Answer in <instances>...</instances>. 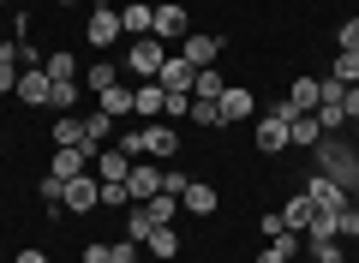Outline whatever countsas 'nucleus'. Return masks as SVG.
I'll list each match as a JSON object with an SVG mask.
<instances>
[{"label":"nucleus","mask_w":359,"mask_h":263,"mask_svg":"<svg viewBox=\"0 0 359 263\" xmlns=\"http://www.w3.org/2000/svg\"><path fill=\"white\" fill-rule=\"evenodd\" d=\"M318 162H323V174H330L347 198L359 191V156H353V150H341L335 138H323V144H318Z\"/></svg>","instance_id":"obj_1"},{"label":"nucleus","mask_w":359,"mask_h":263,"mask_svg":"<svg viewBox=\"0 0 359 263\" xmlns=\"http://www.w3.org/2000/svg\"><path fill=\"white\" fill-rule=\"evenodd\" d=\"M287 126H294V114H287L282 102H276V108H264V114L252 120V138H257V150H264V156H282V150H287Z\"/></svg>","instance_id":"obj_2"},{"label":"nucleus","mask_w":359,"mask_h":263,"mask_svg":"<svg viewBox=\"0 0 359 263\" xmlns=\"http://www.w3.org/2000/svg\"><path fill=\"white\" fill-rule=\"evenodd\" d=\"M162 60H168V42H156V36H132V48H126V72H132V78H150V84H156Z\"/></svg>","instance_id":"obj_3"},{"label":"nucleus","mask_w":359,"mask_h":263,"mask_svg":"<svg viewBox=\"0 0 359 263\" xmlns=\"http://www.w3.org/2000/svg\"><path fill=\"white\" fill-rule=\"evenodd\" d=\"M144 156L174 162V156H180V126L174 120H144Z\"/></svg>","instance_id":"obj_4"},{"label":"nucleus","mask_w":359,"mask_h":263,"mask_svg":"<svg viewBox=\"0 0 359 263\" xmlns=\"http://www.w3.org/2000/svg\"><path fill=\"white\" fill-rule=\"evenodd\" d=\"M126 36V30H120V6H90V48H114V42Z\"/></svg>","instance_id":"obj_5"},{"label":"nucleus","mask_w":359,"mask_h":263,"mask_svg":"<svg viewBox=\"0 0 359 263\" xmlns=\"http://www.w3.org/2000/svg\"><path fill=\"white\" fill-rule=\"evenodd\" d=\"M60 210H72V215H90V210H102V180H90V174L66 180V203H60Z\"/></svg>","instance_id":"obj_6"},{"label":"nucleus","mask_w":359,"mask_h":263,"mask_svg":"<svg viewBox=\"0 0 359 263\" xmlns=\"http://www.w3.org/2000/svg\"><path fill=\"white\" fill-rule=\"evenodd\" d=\"M156 84H162L168 96H192L198 66H192V60H180V54H168V60H162V72H156Z\"/></svg>","instance_id":"obj_7"},{"label":"nucleus","mask_w":359,"mask_h":263,"mask_svg":"<svg viewBox=\"0 0 359 263\" xmlns=\"http://www.w3.org/2000/svg\"><path fill=\"white\" fill-rule=\"evenodd\" d=\"M216 108H222V126H233V120H257V96H252V84H228Z\"/></svg>","instance_id":"obj_8"},{"label":"nucleus","mask_w":359,"mask_h":263,"mask_svg":"<svg viewBox=\"0 0 359 263\" xmlns=\"http://www.w3.org/2000/svg\"><path fill=\"white\" fill-rule=\"evenodd\" d=\"M306 198H311V203H318V210H323V215H335V210H341V203H353V198H347V191H341V186H335V180H330V174H306Z\"/></svg>","instance_id":"obj_9"},{"label":"nucleus","mask_w":359,"mask_h":263,"mask_svg":"<svg viewBox=\"0 0 359 263\" xmlns=\"http://www.w3.org/2000/svg\"><path fill=\"white\" fill-rule=\"evenodd\" d=\"M48 90H54V78L36 66V72H18V90H13V96L25 102V108H48Z\"/></svg>","instance_id":"obj_10"},{"label":"nucleus","mask_w":359,"mask_h":263,"mask_svg":"<svg viewBox=\"0 0 359 263\" xmlns=\"http://www.w3.org/2000/svg\"><path fill=\"white\" fill-rule=\"evenodd\" d=\"M323 78H294V84H287V96H282V108L287 114H318V96H323Z\"/></svg>","instance_id":"obj_11"},{"label":"nucleus","mask_w":359,"mask_h":263,"mask_svg":"<svg viewBox=\"0 0 359 263\" xmlns=\"http://www.w3.org/2000/svg\"><path fill=\"white\" fill-rule=\"evenodd\" d=\"M126 191H132V203H150L156 191H162V168H150V162H132V174H126Z\"/></svg>","instance_id":"obj_12"},{"label":"nucleus","mask_w":359,"mask_h":263,"mask_svg":"<svg viewBox=\"0 0 359 263\" xmlns=\"http://www.w3.org/2000/svg\"><path fill=\"white\" fill-rule=\"evenodd\" d=\"M48 174H54V180H78V174H90V156L78 150V144H60L54 162H48Z\"/></svg>","instance_id":"obj_13"},{"label":"nucleus","mask_w":359,"mask_h":263,"mask_svg":"<svg viewBox=\"0 0 359 263\" xmlns=\"http://www.w3.org/2000/svg\"><path fill=\"white\" fill-rule=\"evenodd\" d=\"M216 54H222V36H186V42H180V60H192L198 72L216 66Z\"/></svg>","instance_id":"obj_14"},{"label":"nucleus","mask_w":359,"mask_h":263,"mask_svg":"<svg viewBox=\"0 0 359 263\" xmlns=\"http://www.w3.org/2000/svg\"><path fill=\"white\" fill-rule=\"evenodd\" d=\"M150 36H156V42H186V13H180V6H156Z\"/></svg>","instance_id":"obj_15"},{"label":"nucleus","mask_w":359,"mask_h":263,"mask_svg":"<svg viewBox=\"0 0 359 263\" xmlns=\"http://www.w3.org/2000/svg\"><path fill=\"white\" fill-rule=\"evenodd\" d=\"M150 25H156V6H144V0H126L120 6V30L126 36H150Z\"/></svg>","instance_id":"obj_16"},{"label":"nucleus","mask_w":359,"mask_h":263,"mask_svg":"<svg viewBox=\"0 0 359 263\" xmlns=\"http://www.w3.org/2000/svg\"><path fill=\"white\" fill-rule=\"evenodd\" d=\"M180 203H186V210L192 215H216V186H204V180H186V191H180Z\"/></svg>","instance_id":"obj_17"},{"label":"nucleus","mask_w":359,"mask_h":263,"mask_svg":"<svg viewBox=\"0 0 359 263\" xmlns=\"http://www.w3.org/2000/svg\"><path fill=\"white\" fill-rule=\"evenodd\" d=\"M162 102H168L162 84H132V114H138V120H156V114H162Z\"/></svg>","instance_id":"obj_18"},{"label":"nucleus","mask_w":359,"mask_h":263,"mask_svg":"<svg viewBox=\"0 0 359 263\" xmlns=\"http://www.w3.org/2000/svg\"><path fill=\"white\" fill-rule=\"evenodd\" d=\"M311 215H318V203H311L306 191H294V198L282 203V227H299V234H306V227H311Z\"/></svg>","instance_id":"obj_19"},{"label":"nucleus","mask_w":359,"mask_h":263,"mask_svg":"<svg viewBox=\"0 0 359 263\" xmlns=\"http://www.w3.org/2000/svg\"><path fill=\"white\" fill-rule=\"evenodd\" d=\"M96 108H102L108 120H126V114H132V84H114V90H102V96H96Z\"/></svg>","instance_id":"obj_20"},{"label":"nucleus","mask_w":359,"mask_h":263,"mask_svg":"<svg viewBox=\"0 0 359 263\" xmlns=\"http://www.w3.org/2000/svg\"><path fill=\"white\" fill-rule=\"evenodd\" d=\"M269 251H276L282 263H294L299 251H306V239H299V227H276V234H269Z\"/></svg>","instance_id":"obj_21"},{"label":"nucleus","mask_w":359,"mask_h":263,"mask_svg":"<svg viewBox=\"0 0 359 263\" xmlns=\"http://www.w3.org/2000/svg\"><path fill=\"white\" fill-rule=\"evenodd\" d=\"M42 72H48L54 84H78V60H72V54H66V48H54L48 60H42Z\"/></svg>","instance_id":"obj_22"},{"label":"nucleus","mask_w":359,"mask_h":263,"mask_svg":"<svg viewBox=\"0 0 359 263\" xmlns=\"http://www.w3.org/2000/svg\"><path fill=\"white\" fill-rule=\"evenodd\" d=\"M144 245H150V257H162V263L180 257V234H174V227H150V239H144Z\"/></svg>","instance_id":"obj_23"},{"label":"nucleus","mask_w":359,"mask_h":263,"mask_svg":"<svg viewBox=\"0 0 359 263\" xmlns=\"http://www.w3.org/2000/svg\"><path fill=\"white\" fill-rule=\"evenodd\" d=\"M306 251H311V263H347L341 239H323V234H306Z\"/></svg>","instance_id":"obj_24"},{"label":"nucleus","mask_w":359,"mask_h":263,"mask_svg":"<svg viewBox=\"0 0 359 263\" xmlns=\"http://www.w3.org/2000/svg\"><path fill=\"white\" fill-rule=\"evenodd\" d=\"M114 84H120V66H114V60H96V66L84 72V90H96V96H102V90H114Z\"/></svg>","instance_id":"obj_25"},{"label":"nucleus","mask_w":359,"mask_h":263,"mask_svg":"<svg viewBox=\"0 0 359 263\" xmlns=\"http://www.w3.org/2000/svg\"><path fill=\"white\" fill-rule=\"evenodd\" d=\"M222 90H228V78H222L216 66H204V72H198V84H192V96H198V102H222Z\"/></svg>","instance_id":"obj_26"},{"label":"nucleus","mask_w":359,"mask_h":263,"mask_svg":"<svg viewBox=\"0 0 359 263\" xmlns=\"http://www.w3.org/2000/svg\"><path fill=\"white\" fill-rule=\"evenodd\" d=\"M96 174H102V180H126L132 174V156L126 150H102V156H96Z\"/></svg>","instance_id":"obj_27"},{"label":"nucleus","mask_w":359,"mask_h":263,"mask_svg":"<svg viewBox=\"0 0 359 263\" xmlns=\"http://www.w3.org/2000/svg\"><path fill=\"white\" fill-rule=\"evenodd\" d=\"M36 198H42V210H48V215H60V203H66V180L42 174V180H36Z\"/></svg>","instance_id":"obj_28"},{"label":"nucleus","mask_w":359,"mask_h":263,"mask_svg":"<svg viewBox=\"0 0 359 263\" xmlns=\"http://www.w3.org/2000/svg\"><path fill=\"white\" fill-rule=\"evenodd\" d=\"M150 210H144V203H126V239H132V245H144V239H150Z\"/></svg>","instance_id":"obj_29"},{"label":"nucleus","mask_w":359,"mask_h":263,"mask_svg":"<svg viewBox=\"0 0 359 263\" xmlns=\"http://www.w3.org/2000/svg\"><path fill=\"white\" fill-rule=\"evenodd\" d=\"M48 138H54V150H60V144H84V120H78V114H60Z\"/></svg>","instance_id":"obj_30"},{"label":"nucleus","mask_w":359,"mask_h":263,"mask_svg":"<svg viewBox=\"0 0 359 263\" xmlns=\"http://www.w3.org/2000/svg\"><path fill=\"white\" fill-rule=\"evenodd\" d=\"M144 210H150V222H156V227H174V215H180V198H168V191H156V198L144 203Z\"/></svg>","instance_id":"obj_31"},{"label":"nucleus","mask_w":359,"mask_h":263,"mask_svg":"<svg viewBox=\"0 0 359 263\" xmlns=\"http://www.w3.org/2000/svg\"><path fill=\"white\" fill-rule=\"evenodd\" d=\"M78 90H84V78H78V84H54V90H48V108H54V114H72V108H78Z\"/></svg>","instance_id":"obj_32"},{"label":"nucleus","mask_w":359,"mask_h":263,"mask_svg":"<svg viewBox=\"0 0 359 263\" xmlns=\"http://www.w3.org/2000/svg\"><path fill=\"white\" fill-rule=\"evenodd\" d=\"M330 78H335V84H359V54H341V48H335Z\"/></svg>","instance_id":"obj_33"},{"label":"nucleus","mask_w":359,"mask_h":263,"mask_svg":"<svg viewBox=\"0 0 359 263\" xmlns=\"http://www.w3.org/2000/svg\"><path fill=\"white\" fill-rule=\"evenodd\" d=\"M126 203H132L126 180H102V210H126Z\"/></svg>","instance_id":"obj_34"},{"label":"nucleus","mask_w":359,"mask_h":263,"mask_svg":"<svg viewBox=\"0 0 359 263\" xmlns=\"http://www.w3.org/2000/svg\"><path fill=\"white\" fill-rule=\"evenodd\" d=\"M335 239H359V210H353V203L335 210Z\"/></svg>","instance_id":"obj_35"},{"label":"nucleus","mask_w":359,"mask_h":263,"mask_svg":"<svg viewBox=\"0 0 359 263\" xmlns=\"http://www.w3.org/2000/svg\"><path fill=\"white\" fill-rule=\"evenodd\" d=\"M186 120H198V126H222V108H216V102H198V96H192V114H186Z\"/></svg>","instance_id":"obj_36"},{"label":"nucleus","mask_w":359,"mask_h":263,"mask_svg":"<svg viewBox=\"0 0 359 263\" xmlns=\"http://www.w3.org/2000/svg\"><path fill=\"white\" fill-rule=\"evenodd\" d=\"M335 48H341V54H359V18H347V25L335 30Z\"/></svg>","instance_id":"obj_37"},{"label":"nucleus","mask_w":359,"mask_h":263,"mask_svg":"<svg viewBox=\"0 0 359 263\" xmlns=\"http://www.w3.org/2000/svg\"><path fill=\"white\" fill-rule=\"evenodd\" d=\"M114 150H126L132 162H138V156H144V126H138V132H132V126H126V132H120V144H114Z\"/></svg>","instance_id":"obj_38"},{"label":"nucleus","mask_w":359,"mask_h":263,"mask_svg":"<svg viewBox=\"0 0 359 263\" xmlns=\"http://www.w3.org/2000/svg\"><path fill=\"white\" fill-rule=\"evenodd\" d=\"M162 114H168V120H186V114H192V96H168Z\"/></svg>","instance_id":"obj_39"},{"label":"nucleus","mask_w":359,"mask_h":263,"mask_svg":"<svg viewBox=\"0 0 359 263\" xmlns=\"http://www.w3.org/2000/svg\"><path fill=\"white\" fill-rule=\"evenodd\" d=\"M13 90H18V66L0 60V96H13Z\"/></svg>","instance_id":"obj_40"},{"label":"nucleus","mask_w":359,"mask_h":263,"mask_svg":"<svg viewBox=\"0 0 359 263\" xmlns=\"http://www.w3.org/2000/svg\"><path fill=\"white\" fill-rule=\"evenodd\" d=\"M162 191H168V198H180V191H186V174H180V168H168V174H162Z\"/></svg>","instance_id":"obj_41"},{"label":"nucleus","mask_w":359,"mask_h":263,"mask_svg":"<svg viewBox=\"0 0 359 263\" xmlns=\"http://www.w3.org/2000/svg\"><path fill=\"white\" fill-rule=\"evenodd\" d=\"M341 108H347V126H359V84H347V96H341Z\"/></svg>","instance_id":"obj_42"},{"label":"nucleus","mask_w":359,"mask_h":263,"mask_svg":"<svg viewBox=\"0 0 359 263\" xmlns=\"http://www.w3.org/2000/svg\"><path fill=\"white\" fill-rule=\"evenodd\" d=\"M84 263H114V245H84Z\"/></svg>","instance_id":"obj_43"},{"label":"nucleus","mask_w":359,"mask_h":263,"mask_svg":"<svg viewBox=\"0 0 359 263\" xmlns=\"http://www.w3.org/2000/svg\"><path fill=\"white\" fill-rule=\"evenodd\" d=\"M13 263H48V251H36V245H30V251H18Z\"/></svg>","instance_id":"obj_44"},{"label":"nucleus","mask_w":359,"mask_h":263,"mask_svg":"<svg viewBox=\"0 0 359 263\" xmlns=\"http://www.w3.org/2000/svg\"><path fill=\"white\" fill-rule=\"evenodd\" d=\"M257 263H282V257H276V251H269V245H264V251H257Z\"/></svg>","instance_id":"obj_45"},{"label":"nucleus","mask_w":359,"mask_h":263,"mask_svg":"<svg viewBox=\"0 0 359 263\" xmlns=\"http://www.w3.org/2000/svg\"><path fill=\"white\" fill-rule=\"evenodd\" d=\"M353 210H359V191H353Z\"/></svg>","instance_id":"obj_46"},{"label":"nucleus","mask_w":359,"mask_h":263,"mask_svg":"<svg viewBox=\"0 0 359 263\" xmlns=\"http://www.w3.org/2000/svg\"><path fill=\"white\" fill-rule=\"evenodd\" d=\"M0 6H6V0H0Z\"/></svg>","instance_id":"obj_47"}]
</instances>
